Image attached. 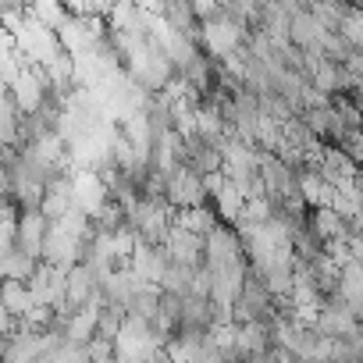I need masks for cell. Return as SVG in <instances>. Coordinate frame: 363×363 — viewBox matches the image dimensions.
<instances>
[{
    "label": "cell",
    "mask_w": 363,
    "mask_h": 363,
    "mask_svg": "<svg viewBox=\"0 0 363 363\" xmlns=\"http://www.w3.org/2000/svg\"><path fill=\"white\" fill-rule=\"evenodd\" d=\"M207 200V182L193 164H182L167 174V203L174 211H186V207H200Z\"/></svg>",
    "instance_id": "obj_1"
},
{
    "label": "cell",
    "mask_w": 363,
    "mask_h": 363,
    "mask_svg": "<svg viewBox=\"0 0 363 363\" xmlns=\"http://www.w3.org/2000/svg\"><path fill=\"white\" fill-rule=\"evenodd\" d=\"M164 246H167L171 260H182L189 267H203L207 264V235L203 232H193L186 225H171Z\"/></svg>",
    "instance_id": "obj_2"
},
{
    "label": "cell",
    "mask_w": 363,
    "mask_h": 363,
    "mask_svg": "<svg viewBox=\"0 0 363 363\" xmlns=\"http://www.w3.org/2000/svg\"><path fill=\"white\" fill-rule=\"evenodd\" d=\"M174 225H186V228L207 235V232L218 225V211H211L207 203H200V207H186V211H174Z\"/></svg>",
    "instance_id": "obj_3"
},
{
    "label": "cell",
    "mask_w": 363,
    "mask_h": 363,
    "mask_svg": "<svg viewBox=\"0 0 363 363\" xmlns=\"http://www.w3.org/2000/svg\"><path fill=\"white\" fill-rule=\"evenodd\" d=\"M342 33H345V36H349L356 47H363V8H356V4H345Z\"/></svg>",
    "instance_id": "obj_4"
}]
</instances>
